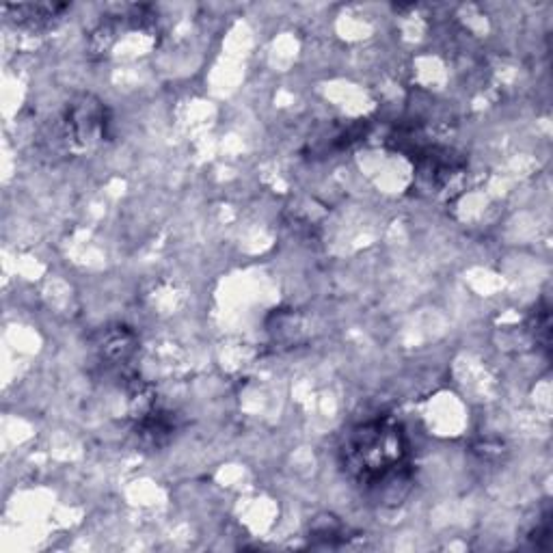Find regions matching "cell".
<instances>
[{
  "label": "cell",
  "mask_w": 553,
  "mask_h": 553,
  "mask_svg": "<svg viewBox=\"0 0 553 553\" xmlns=\"http://www.w3.org/2000/svg\"><path fill=\"white\" fill-rule=\"evenodd\" d=\"M340 465L346 476L368 491H391L409 482L411 445L394 417L350 426L340 443Z\"/></svg>",
  "instance_id": "cell-1"
},
{
  "label": "cell",
  "mask_w": 553,
  "mask_h": 553,
  "mask_svg": "<svg viewBox=\"0 0 553 553\" xmlns=\"http://www.w3.org/2000/svg\"><path fill=\"white\" fill-rule=\"evenodd\" d=\"M61 134L70 150L83 152L102 143L109 134V113L106 106L91 93L74 98L63 113Z\"/></svg>",
  "instance_id": "cell-2"
},
{
  "label": "cell",
  "mask_w": 553,
  "mask_h": 553,
  "mask_svg": "<svg viewBox=\"0 0 553 553\" xmlns=\"http://www.w3.org/2000/svg\"><path fill=\"white\" fill-rule=\"evenodd\" d=\"M70 9V5H59V3H35V5H7L5 13L24 29L39 31L48 29V26L61 20L63 13Z\"/></svg>",
  "instance_id": "cell-3"
},
{
  "label": "cell",
  "mask_w": 553,
  "mask_h": 553,
  "mask_svg": "<svg viewBox=\"0 0 553 553\" xmlns=\"http://www.w3.org/2000/svg\"><path fill=\"white\" fill-rule=\"evenodd\" d=\"M139 340L126 327H113L102 333L100 342V359L106 366H126V363L137 353Z\"/></svg>",
  "instance_id": "cell-4"
},
{
  "label": "cell",
  "mask_w": 553,
  "mask_h": 553,
  "mask_svg": "<svg viewBox=\"0 0 553 553\" xmlns=\"http://www.w3.org/2000/svg\"><path fill=\"white\" fill-rule=\"evenodd\" d=\"M532 331L536 342L541 344L543 348H549L551 342V316H549V307L541 305L536 309V314L532 318Z\"/></svg>",
  "instance_id": "cell-5"
}]
</instances>
